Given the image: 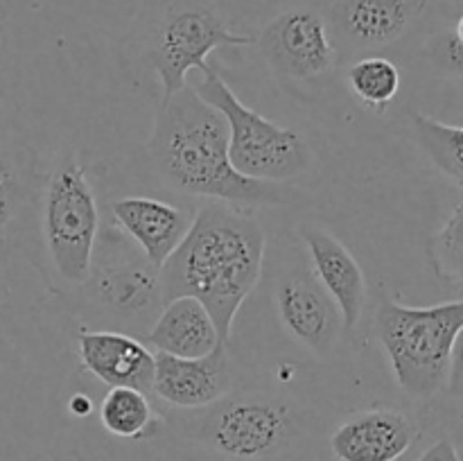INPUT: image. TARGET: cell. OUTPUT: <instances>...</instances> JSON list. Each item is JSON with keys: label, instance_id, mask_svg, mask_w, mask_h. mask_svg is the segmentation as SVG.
<instances>
[{"label": "cell", "instance_id": "1", "mask_svg": "<svg viewBox=\"0 0 463 461\" xmlns=\"http://www.w3.org/2000/svg\"><path fill=\"white\" fill-rule=\"evenodd\" d=\"M147 154L165 188L190 197L249 208L289 206L303 199L294 185L244 176L231 161L226 118L190 86L161 99Z\"/></svg>", "mask_w": 463, "mask_h": 461}, {"label": "cell", "instance_id": "2", "mask_svg": "<svg viewBox=\"0 0 463 461\" xmlns=\"http://www.w3.org/2000/svg\"><path fill=\"white\" fill-rule=\"evenodd\" d=\"M265 251V229L251 212L224 202L206 203L161 267L163 303L199 298L229 342L240 307L260 283Z\"/></svg>", "mask_w": 463, "mask_h": 461}, {"label": "cell", "instance_id": "3", "mask_svg": "<svg viewBox=\"0 0 463 461\" xmlns=\"http://www.w3.org/2000/svg\"><path fill=\"white\" fill-rule=\"evenodd\" d=\"M373 325L393 380L407 398L425 402L448 389L452 348L463 328V298L414 307L383 294Z\"/></svg>", "mask_w": 463, "mask_h": 461}, {"label": "cell", "instance_id": "4", "mask_svg": "<svg viewBox=\"0 0 463 461\" xmlns=\"http://www.w3.org/2000/svg\"><path fill=\"white\" fill-rule=\"evenodd\" d=\"M258 36L238 34L211 0H161L145 36V61L156 72L161 99L188 86L190 71H206L217 48L253 45Z\"/></svg>", "mask_w": 463, "mask_h": 461}, {"label": "cell", "instance_id": "5", "mask_svg": "<svg viewBox=\"0 0 463 461\" xmlns=\"http://www.w3.org/2000/svg\"><path fill=\"white\" fill-rule=\"evenodd\" d=\"M41 235L54 274L66 285L89 283L99 235V208L75 152L59 156L45 181Z\"/></svg>", "mask_w": 463, "mask_h": 461}, {"label": "cell", "instance_id": "6", "mask_svg": "<svg viewBox=\"0 0 463 461\" xmlns=\"http://www.w3.org/2000/svg\"><path fill=\"white\" fill-rule=\"evenodd\" d=\"M202 75L194 90L226 118L231 161L244 176L288 183L310 170L315 156L298 131L276 125L274 120L249 108L213 66Z\"/></svg>", "mask_w": 463, "mask_h": 461}, {"label": "cell", "instance_id": "7", "mask_svg": "<svg viewBox=\"0 0 463 461\" xmlns=\"http://www.w3.org/2000/svg\"><path fill=\"white\" fill-rule=\"evenodd\" d=\"M292 434L289 405L267 393H229L199 425V438L229 461L269 459L288 447Z\"/></svg>", "mask_w": 463, "mask_h": 461}, {"label": "cell", "instance_id": "8", "mask_svg": "<svg viewBox=\"0 0 463 461\" xmlns=\"http://www.w3.org/2000/svg\"><path fill=\"white\" fill-rule=\"evenodd\" d=\"M256 43L274 75L298 81L326 75L339 57L326 14L312 5L280 12L262 27Z\"/></svg>", "mask_w": 463, "mask_h": 461}, {"label": "cell", "instance_id": "9", "mask_svg": "<svg viewBox=\"0 0 463 461\" xmlns=\"http://www.w3.org/2000/svg\"><path fill=\"white\" fill-rule=\"evenodd\" d=\"M274 306L285 333L319 360L337 351L344 319L312 267H294L276 280Z\"/></svg>", "mask_w": 463, "mask_h": 461}, {"label": "cell", "instance_id": "10", "mask_svg": "<svg viewBox=\"0 0 463 461\" xmlns=\"http://www.w3.org/2000/svg\"><path fill=\"white\" fill-rule=\"evenodd\" d=\"M430 0H328L326 21L339 57L396 43Z\"/></svg>", "mask_w": 463, "mask_h": 461}, {"label": "cell", "instance_id": "11", "mask_svg": "<svg viewBox=\"0 0 463 461\" xmlns=\"http://www.w3.org/2000/svg\"><path fill=\"white\" fill-rule=\"evenodd\" d=\"M233 389L226 343L203 357H176L156 353L152 396L176 409H203L224 400Z\"/></svg>", "mask_w": 463, "mask_h": 461}, {"label": "cell", "instance_id": "12", "mask_svg": "<svg viewBox=\"0 0 463 461\" xmlns=\"http://www.w3.org/2000/svg\"><path fill=\"white\" fill-rule=\"evenodd\" d=\"M419 438L410 414L392 407H371L351 414L330 434L335 461H398Z\"/></svg>", "mask_w": 463, "mask_h": 461}, {"label": "cell", "instance_id": "13", "mask_svg": "<svg viewBox=\"0 0 463 461\" xmlns=\"http://www.w3.org/2000/svg\"><path fill=\"white\" fill-rule=\"evenodd\" d=\"M298 238L306 244L312 271L342 312L344 330L351 333L360 324L366 307V296H369L360 262L355 260V256L348 251L342 240H337L321 226H301Z\"/></svg>", "mask_w": 463, "mask_h": 461}, {"label": "cell", "instance_id": "14", "mask_svg": "<svg viewBox=\"0 0 463 461\" xmlns=\"http://www.w3.org/2000/svg\"><path fill=\"white\" fill-rule=\"evenodd\" d=\"M111 215L122 233L161 269L193 226L194 215L163 199L131 194L111 203Z\"/></svg>", "mask_w": 463, "mask_h": 461}, {"label": "cell", "instance_id": "15", "mask_svg": "<svg viewBox=\"0 0 463 461\" xmlns=\"http://www.w3.org/2000/svg\"><path fill=\"white\" fill-rule=\"evenodd\" d=\"M77 353L84 371L109 387H134L152 393L156 355L120 330H84L77 334Z\"/></svg>", "mask_w": 463, "mask_h": 461}, {"label": "cell", "instance_id": "16", "mask_svg": "<svg viewBox=\"0 0 463 461\" xmlns=\"http://www.w3.org/2000/svg\"><path fill=\"white\" fill-rule=\"evenodd\" d=\"M147 343L167 355L203 357L226 342L199 298L179 296L163 303L161 315L147 330Z\"/></svg>", "mask_w": 463, "mask_h": 461}, {"label": "cell", "instance_id": "17", "mask_svg": "<svg viewBox=\"0 0 463 461\" xmlns=\"http://www.w3.org/2000/svg\"><path fill=\"white\" fill-rule=\"evenodd\" d=\"M98 298L104 307L122 316L143 315L163 306L161 269L147 258L102 269L98 274Z\"/></svg>", "mask_w": 463, "mask_h": 461}, {"label": "cell", "instance_id": "18", "mask_svg": "<svg viewBox=\"0 0 463 461\" xmlns=\"http://www.w3.org/2000/svg\"><path fill=\"white\" fill-rule=\"evenodd\" d=\"M411 134L430 163L463 188V127L414 113Z\"/></svg>", "mask_w": 463, "mask_h": 461}, {"label": "cell", "instance_id": "19", "mask_svg": "<svg viewBox=\"0 0 463 461\" xmlns=\"http://www.w3.org/2000/svg\"><path fill=\"white\" fill-rule=\"evenodd\" d=\"M102 428L116 438H140L152 432L156 414L147 391L134 387H111L99 405Z\"/></svg>", "mask_w": 463, "mask_h": 461}, {"label": "cell", "instance_id": "20", "mask_svg": "<svg viewBox=\"0 0 463 461\" xmlns=\"http://www.w3.org/2000/svg\"><path fill=\"white\" fill-rule=\"evenodd\" d=\"M346 80L357 102L371 111H384L401 90V71L392 59L380 54L353 61L346 71Z\"/></svg>", "mask_w": 463, "mask_h": 461}, {"label": "cell", "instance_id": "21", "mask_svg": "<svg viewBox=\"0 0 463 461\" xmlns=\"http://www.w3.org/2000/svg\"><path fill=\"white\" fill-rule=\"evenodd\" d=\"M428 253L437 278L463 289V202L452 208L441 229L432 235Z\"/></svg>", "mask_w": 463, "mask_h": 461}, {"label": "cell", "instance_id": "22", "mask_svg": "<svg viewBox=\"0 0 463 461\" xmlns=\"http://www.w3.org/2000/svg\"><path fill=\"white\" fill-rule=\"evenodd\" d=\"M30 202V176L18 156L0 149V240L12 230Z\"/></svg>", "mask_w": 463, "mask_h": 461}, {"label": "cell", "instance_id": "23", "mask_svg": "<svg viewBox=\"0 0 463 461\" xmlns=\"http://www.w3.org/2000/svg\"><path fill=\"white\" fill-rule=\"evenodd\" d=\"M428 54L432 57L434 63L446 68L448 72H455V75L463 77V43L459 36L455 34V30H446L434 36L430 41Z\"/></svg>", "mask_w": 463, "mask_h": 461}, {"label": "cell", "instance_id": "24", "mask_svg": "<svg viewBox=\"0 0 463 461\" xmlns=\"http://www.w3.org/2000/svg\"><path fill=\"white\" fill-rule=\"evenodd\" d=\"M448 391L450 396L463 398V328L457 334L455 348H452L450 360V375H448Z\"/></svg>", "mask_w": 463, "mask_h": 461}, {"label": "cell", "instance_id": "25", "mask_svg": "<svg viewBox=\"0 0 463 461\" xmlns=\"http://www.w3.org/2000/svg\"><path fill=\"white\" fill-rule=\"evenodd\" d=\"M416 461H461V456L450 438H439L432 446L425 447Z\"/></svg>", "mask_w": 463, "mask_h": 461}, {"label": "cell", "instance_id": "26", "mask_svg": "<svg viewBox=\"0 0 463 461\" xmlns=\"http://www.w3.org/2000/svg\"><path fill=\"white\" fill-rule=\"evenodd\" d=\"M68 409H71L77 419H84V416L90 414L93 405H90L89 396H84V393H75V396L71 398V405H68Z\"/></svg>", "mask_w": 463, "mask_h": 461}, {"label": "cell", "instance_id": "27", "mask_svg": "<svg viewBox=\"0 0 463 461\" xmlns=\"http://www.w3.org/2000/svg\"><path fill=\"white\" fill-rule=\"evenodd\" d=\"M452 30H455V34L459 36V41L463 43V14L459 16V21H457V25L452 27Z\"/></svg>", "mask_w": 463, "mask_h": 461}]
</instances>
